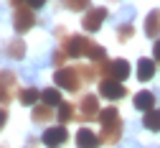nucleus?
<instances>
[{"instance_id": "obj_1", "label": "nucleus", "mask_w": 160, "mask_h": 148, "mask_svg": "<svg viewBox=\"0 0 160 148\" xmlns=\"http://www.w3.org/2000/svg\"><path fill=\"white\" fill-rule=\"evenodd\" d=\"M53 82H56V87H61V90H69V92H76V90H82V77H79V69H69V67H61V69H56L53 74Z\"/></svg>"}, {"instance_id": "obj_2", "label": "nucleus", "mask_w": 160, "mask_h": 148, "mask_svg": "<svg viewBox=\"0 0 160 148\" xmlns=\"http://www.w3.org/2000/svg\"><path fill=\"white\" fill-rule=\"evenodd\" d=\"M13 23H15V31H18V33H26L28 28H33V23H36L33 8H31V5H18V8H15Z\"/></svg>"}, {"instance_id": "obj_3", "label": "nucleus", "mask_w": 160, "mask_h": 148, "mask_svg": "<svg viewBox=\"0 0 160 148\" xmlns=\"http://www.w3.org/2000/svg\"><path fill=\"white\" fill-rule=\"evenodd\" d=\"M104 20H107V8H92V10L84 15V20H82V28H87L89 33H94V31L102 28Z\"/></svg>"}, {"instance_id": "obj_4", "label": "nucleus", "mask_w": 160, "mask_h": 148, "mask_svg": "<svg viewBox=\"0 0 160 148\" xmlns=\"http://www.w3.org/2000/svg\"><path fill=\"white\" fill-rule=\"evenodd\" d=\"M99 95L107 97V100H122L125 97V87H122V82H117V79H102V84H99Z\"/></svg>"}, {"instance_id": "obj_5", "label": "nucleus", "mask_w": 160, "mask_h": 148, "mask_svg": "<svg viewBox=\"0 0 160 148\" xmlns=\"http://www.w3.org/2000/svg\"><path fill=\"white\" fill-rule=\"evenodd\" d=\"M79 118L82 120H92V118H99V100H97V95H87V97H82V102H79Z\"/></svg>"}, {"instance_id": "obj_6", "label": "nucleus", "mask_w": 160, "mask_h": 148, "mask_svg": "<svg viewBox=\"0 0 160 148\" xmlns=\"http://www.w3.org/2000/svg\"><path fill=\"white\" fill-rule=\"evenodd\" d=\"M89 46H92V41L89 38H84V36H71L69 41H66V54L69 56H84V54H89Z\"/></svg>"}, {"instance_id": "obj_7", "label": "nucleus", "mask_w": 160, "mask_h": 148, "mask_svg": "<svg viewBox=\"0 0 160 148\" xmlns=\"http://www.w3.org/2000/svg\"><path fill=\"white\" fill-rule=\"evenodd\" d=\"M13 90H15V74L13 72H3L0 74V102L13 100Z\"/></svg>"}, {"instance_id": "obj_8", "label": "nucleus", "mask_w": 160, "mask_h": 148, "mask_svg": "<svg viewBox=\"0 0 160 148\" xmlns=\"http://www.w3.org/2000/svg\"><path fill=\"white\" fill-rule=\"evenodd\" d=\"M69 135H66V130H64V125H56V128H48L46 133H43V143L48 145V148H58L64 140H66Z\"/></svg>"}, {"instance_id": "obj_9", "label": "nucleus", "mask_w": 160, "mask_h": 148, "mask_svg": "<svg viewBox=\"0 0 160 148\" xmlns=\"http://www.w3.org/2000/svg\"><path fill=\"white\" fill-rule=\"evenodd\" d=\"M109 77L117 79V82L127 79V77H130V64H127L125 59H114V61H109Z\"/></svg>"}, {"instance_id": "obj_10", "label": "nucleus", "mask_w": 160, "mask_h": 148, "mask_svg": "<svg viewBox=\"0 0 160 148\" xmlns=\"http://www.w3.org/2000/svg\"><path fill=\"white\" fill-rule=\"evenodd\" d=\"M99 143H102V140L94 135V130H89V128L76 130V145H79V148H97Z\"/></svg>"}, {"instance_id": "obj_11", "label": "nucleus", "mask_w": 160, "mask_h": 148, "mask_svg": "<svg viewBox=\"0 0 160 148\" xmlns=\"http://www.w3.org/2000/svg\"><path fill=\"white\" fill-rule=\"evenodd\" d=\"M135 110H142V112H148V110H152L155 107V95L150 92V90H142V92H137L135 95Z\"/></svg>"}, {"instance_id": "obj_12", "label": "nucleus", "mask_w": 160, "mask_h": 148, "mask_svg": "<svg viewBox=\"0 0 160 148\" xmlns=\"http://www.w3.org/2000/svg\"><path fill=\"white\" fill-rule=\"evenodd\" d=\"M53 115H56V110L51 107V105H33V112H31V118H33V123H48V120H53Z\"/></svg>"}, {"instance_id": "obj_13", "label": "nucleus", "mask_w": 160, "mask_h": 148, "mask_svg": "<svg viewBox=\"0 0 160 148\" xmlns=\"http://www.w3.org/2000/svg\"><path fill=\"white\" fill-rule=\"evenodd\" d=\"M155 77V61L152 59H140L137 61V79L140 82H148Z\"/></svg>"}, {"instance_id": "obj_14", "label": "nucleus", "mask_w": 160, "mask_h": 148, "mask_svg": "<svg viewBox=\"0 0 160 148\" xmlns=\"http://www.w3.org/2000/svg\"><path fill=\"white\" fill-rule=\"evenodd\" d=\"M119 135H122V120H119L117 125H109V128H104V133H102V143H107V145H114L117 140H119Z\"/></svg>"}, {"instance_id": "obj_15", "label": "nucleus", "mask_w": 160, "mask_h": 148, "mask_svg": "<svg viewBox=\"0 0 160 148\" xmlns=\"http://www.w3.org/2000/svg\"><path fill=\"white\" fill-rule=\"evenodd\" d=\"M145 33L150 38H158V33H160V15H158V10L148 13V18H145Z\"/></svg>"}, {"instance_id": "obj_16", "label": "nucleus", "mask_w": 160, "mask_h": 148, "mask_svg": "<svg viewBox=\"0 0 160 148\" xmlns=\"http://www.w3.org/2000/svg\"><path fill=\"white\" fill-rule=\"evenodd\" d=\"M99 123H102V128H109V125H117L119 123V115H117V107H104L99 110Z\"/></svg>"}, {"instance_id": "obj_17", "label": "nucleus", "mask_w": 160, "mask_h": 148, "mask_svg": "<svg viewBox=\"0 0 160 148\" xmlns=\"http://www.w3.org/2000/svg\"><path fill=\"white\" fill-rule=\"evenodd\" d=\"M142 125L148 130H160V107H152V110H148L145 112V118H142Z\"/></svg>"}, {"instance_id": "obj_18", "label": "nucleus", "mask_w": 160, "mask_h": 148, "mask_svg": "<svg viewBox=\"0 0 160 148\" xmlns=\"http://www.w3.org/2000/svg\"><path fill=\"white\" fill-rule=\"evenodd\" d=\"M38 97H41V92H38L36 87H26V90H21V95H18V100H21L23 105H28V107L38 102Z\"/></svg>"}, {"instance_id": "obj_19", "label": "nucleus", "mask_w": 160, "mask_h": 148, "mask_svg": "<svg viewBox=\"0 0 160 148\" xmlns=\"http://www.w3.org/2000/svg\"><path fill=\"white\" fill-rule=\"evenodd\" d=\"M5 54L10 59H23L26 56V44H23V41H10L8 49H5Z\"/></svg>"}, {"instance_id": "obj_20", "label": "nucleus", "mask_w": 160, "mask_h": 148, "mask_svg": "<svg viewBox=\"0 0 160 148\" xmlns=\"http://www.w3.org/2000/svg\"><path fill=\"white\" fill-rule=\"evenodd\" d=\"M41 97H43V102H46V105H51V107L61 105V92H58L56 87H48V90H43V92H41Z\"/></svg>"}, {"instance_id": "obj_21", "label": "nucleus", "mask_w": 160, "mask_h": 148, "mask_svg": "<svg viewBox=\"0 0 160 148\" xmlns=\"http://www.w3.org/2000/svg\"><path fill=\"white\" fill-rule=\"evenodd\" d=\"M71 118H74V105L61 102V105H58V120H61V125H64V123H69Z\"/></svg>"}, {"instance_id": "obj_22", "label": "nucleus", "mask_w": 160, "mask_h": 148, "mask_svg": "<svg viewBox=\"0 0 160 148\" xmlns=\"http://www.w3.org/2000/svg\"><path fill=\"white\" fill-rule=\"evenodd\" d=\"M135 13H137V8H132V5H125L122 10H119V15L114 18V23H127V20H130Z\"/></svg>"}, {"instance_id": "obj_23", "label": "nucleus", "mask_w": 160, "mask_h": 148, "mask_svg": "<svg viewBox=\"0 0 160 148\" xmlns=\"http://www.w3.org/2000/svg\"><path fill=\"white\" fill-rule=\"evenodd\" d=\"M89 59H94V61H104V56H107V51L102 49V46H97V44H92L89 46V54H87Z\"/></svg>"}, {"instance_id": "obj_24", "label": "nucleus", "mask_w": 160, "mask_h": 148, "mask_svg": "<svg viewBox=\"0 0 160 148\" xmlns=\"http://www.w3.org/2000/svg\"><path fill=\"white\" fill-rule=\"evenodd\" d=\"M64 5L69 10H84V8H89V0H64Z\"/></svg>"}, {"instance_id": "obj_25", "label": "nucleus", "mask_w": 160, "mask_h": 148, "mask_svg": "<svg viewBox=\"0 0 160 148\" xmlns=\"http://www.w3.org/2000/svg\"><path fill=\"white\" fill-rule=\"evenodd\" d=\"M130 36H132V26H130V23L119 26V31H117V38H119V41H130Z\"/></svg>"}, {"instance_id": "obj_26", "label": "nucleus", "mask_w": 160, "mask_h": 148, "mask_svg": "<svg viewBox=\"0 0 160 148\" xmlns=\"http://www.w3.org/2000/svg\"><path fill=\"white\" fill-rule=\"evenodd\" d=\"M69 54L66 51H53V56H51V61H53V64L58 67V69H61V64H64V59H66Z\"/></svg>"}, {"instance_id": "obj_27", "label": "nucleus", "mask_w": 160, "mask_h": 148, "mask_svg": "<svg viewBox=\"0 0 160 148\" xmlns=\"http://www.w3.org/2000/svg\"><path fill=\"white\" fill-rule=\"evenodd\" d=\"M26 5H31V8L38 10V8H43V5H46V0H26Z\"/></svg>"}, {"instance_id": "obj_28", "label": "nucleus", "mask_w": 160, "mask_h": 148, "mask_svg": "<svg viewBox=\"0 0 160 148\" xmlns=\"http://www.w3.org/2000/svg\"><path fill=\"white\" fill-rule=\"evenodd\" d=\"M152 56H155V61H160V41L152 44Z\"/></svg>"}, {"instance_id": "obj_29", "label": "nucleus", "mask_w": 160, "mask_h": 148, "mask_svg": "<svg viewBox=\"0 0 160 148\" xmlns=\"http://www.w3.org/2000/svg\"><path fill=\"white\" fill-rule=\"evenodd\" d=\"M119 148H140V143H135V140H125Z\"/></svg>"}, {"instance_id": "obj_30", "label": "nucleus", "mask_w": 160, "mask_h": 148, "mask_svg": "<svg viewBox=\"0 0 160 148\" xmlns=\"http://www.w3.org/2000/svg\"><path fill=\"white\" fill-rule=\"evenodd\" d=\"M5 120H8V112H5V110H0V130H3V125H5Z\"/></svg>"}, {"instance_id": "obj_31", "label": "nucleus", "mask_w": 160, "mask_h": 148, "mask_svg": "<svg viewBox=\"0 0 160 148\" xmlns=\"http://www.w3.org/2000/svg\"><path fill=\"white\" fill-rule=\"evenodd\" d=\"M15 3H21V0H15Z\"/></svg>"}, {"instance_id": "obj_32", "label": "nucleus", "mask_w": 160, "mask_h": 148, "mask_svg": "<svg viewBox=\"0 0 160 148\" xmlns=\"http://www.w3.org/2000/svg\"><path fill=\"white\" fill-rule=\"evenodd\" d=\"M155 148H160V145H155Z\"/></svg>"}]
</instances>
